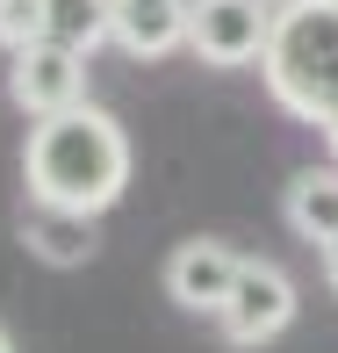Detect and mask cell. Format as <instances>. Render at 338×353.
Wrapping results in <instances>:
<instances>
[{
    "label": "cell",
    "mask_w": 338,
    "mask_h": 353,
    "mask_svg": "<svg viewBox=\"0 0 338 353\" xmlns=\"http://www.w3.org/2000/svg\"><path fill=\"white\" fill-rule=\"evenodd\" d=\"M187 14H195V0H116V29H108V43L130 58H173L187 43Z\"/></svg>",
    "instance_id": "cell-7"
},
{
    "label": "cell",
    "mask_w": 338,
    "mask_h": 353,
    "mask_svg": "<svg viewBox=\"0 0 338 353\" xmlns=\"http://www.w3.org/2000/svg\"><path fill=\"white\" fill-rule=\"evenodd\" d=\"M22 181H29V202H58V210L101 216L108 202L130 188V137L94 101H72V108H58V116L29 123Z\"/></svg>",
    "instance_id": "cell-1"
},
{
    "label": "cell",
    "mask_w": 338,
    "mask_h": 353,
    "mask_svg": "<svg viewBox=\"0 0 338 353\" xmlns=\"http://www.w3.org/2000/svg\"><path fill=\"white\" fill-rule=\"evenodd\" d=\"M237 274H245V260H237L223 238H187V245H173V260H166V296L180 303L187 317H216L223 303H231Z\"/></svg>",
    "instance_id": "cell-6"
},
{
    "label": "cell",
    "mask_w": 338,
    "mask_h": 353,
    "mask_svg": "<svg viewBox=\"0 0 338 353\" xmlns=\"http://www.w3.org/2000/svg\"><path fill=\"white\" fill-rule=\"evenodd\" d=\"M0 353H14V332H8V325H0Z\"/></svg>",
    "instance_id": "cell-13"
},
{
    "label": "cell",
    "mask_w": 338,
    "mask_h": 353,
    "mask_svg": "<svg viewBox=\"0 0 338 353\" xmlns=\"http://www.w3.org/2000/svg\"><path fill=\"white\" fill-rule=\"evenodd\" d=\"M116 29V0H43V37L65 51H94Z\"/></svg>",
    "instance_id": "cell-10"
},
{
    "label": "cell",
    "mask_w": 338,
    "mask_h": 353,
    "mask_svg": "<svg viewBox=\"0 0 338 353\" xmlns=\"http://www.w3.org/2000/svg\"><path fill=\"white\" fill-rule=\"evenodd\" d=\"M87 51H65V43L36 37L22 43V51H8V94L22 116H58V108L87 101V65H79Z\"/></svg>",
    "instance_id": "cell-5"
},
{
    "label": "cell",
    "mask_w": 338,
    "mask_h": 353,
    "mask_svg": "<svg viewBox=\"0 0 338 353\" xmlns=\"http://www.w3.org/2000/svg\"><path fill=\"white\" fill-rule=\"evenodd\" d=\"M266 29H273V0H195L187 51L216 72H237V65H260Z\"/></svg>",
    "instance_id": "cell-3"
},
{
    "label": "cell",
    "mask_w": 338,
    "mask_h": 353,
    "mask_svg": "<svg viewBox=\"0 0 338 353\" xmlns=\"http://www.w3.org/2000/svg\"><path fill=\"white\" fill-rule=\"evenodd\" d=\"M317 260H324V281H331V288H338V231H331V238H324V245H317Z\"/></svg>",
    "instance_id": "cell-12"
},
{
    "label": "cell",
    "mask_w": 338,
    "mask_h": 353,
    "mask_svg": "<svg viewBox=\"0 0 338 353\" xmlns=\"http://www.w3.org/2000/svg\"><path fill=\"white\" fill-rule=\"evenodd\" d=\"M43 37V0H0V51H22Z\"/></svg>",
    "instance_id": "cell-11"
},
{
    "label": "cell",
    "mask_w": 338,
    "mask_h": 353,
    "mask_svg": "<svg viewBox=\"0 0 338 353\" xmlns=\"http://www.w3.org/2000/svg\"><path fill=\"white\" fill-rule=\"evenodd\" d=\"M216 325H223V339L245 346V353H252V346H273L288 325H295V281H288L273 260H245L231 303L216 310Z\"/></svg>",
    "instance_id": "cell-4"
},
{
    "label": "cell",
    "mask_w": 338,
    "mask_h": 353,
    "mask_svg": "<svg viewBox=\"0 0 338 353\" xmlns=\"http://www.w3.org/2000/svg\"><path fill=\"white\" fill-rule=\"evenodd\" d=\"M260 79L295 123L331 130L338 123V0H273Z\"/></svg>",
    "instance_id": "cell-2"
},
{
    "label": "cell",
    "mask_w": 338,
    "mask_h": 353,
    "mask_svg": "<svg viewBox=\"0 0 338 353\" xmlns=\"http://www.w3.org/2000/svg\"><path fill=\"white\" fill-rule=\"evenodd\" d=\"M324 137H331V152H338V123H331V130H324Z\"/></svg>",
    "instance_id": "cell-14"
},
{
    "label": "cell",
    "mask_w": 338,
    "mask_h": 353,
    "mask_svg": "<svg viewBox=\"0 0 338 353\" xmlns=\"http://www.w3.org/2000/svg\"><path fill=\"white\" fill-rule=\"evenodd\" d=\"M22 245L36 252V260H51V267H87L101 238H94V216H87V210L29 202V216H22Z\"/></svg>",
    "instance_id": "cell-8"
},
{
    "label": "cell",
    "mask_w": 338,
    "mask_h": 353,
    "mask_svg": "<svg viewBox=\"0 0 338 353\" xmlns=\"http://www.w3.org/2000/svg\"><path fill=\"white\" fill-rule=\"evenodd\" d=\"M281 216H288V231L302 245H324L338 231V166H302L288 181V195H281Z\"/></svg>",
    "instance_id": "cell-9"
}]
</instances>
